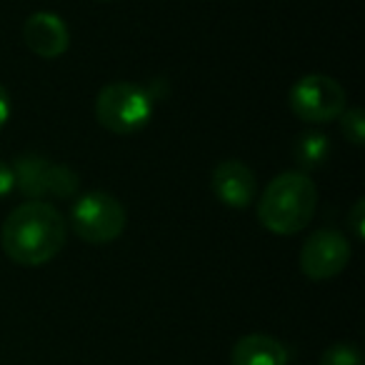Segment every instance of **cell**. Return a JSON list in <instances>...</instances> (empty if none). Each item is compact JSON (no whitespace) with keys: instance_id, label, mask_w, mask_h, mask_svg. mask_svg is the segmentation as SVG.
<instances>
[{"instance_id":"1","label":"cell","mask_w":365,"mask_h":365,"mask_svg":"<svg viewBox=\"0 0 365 365\" xmlns=\"http://www.w3.org/2000/svg\"><path fill=\"white\" fill-rule=\"evenodd\" d=\"M66 218L56 205L46 200H26L3 223L0 245L18 265L38 268L66 248Z\"/></svg>"},{"instance_id":"2","label":"cell","mask_w":365,"mask_h":365,"mask_svg":"<svg viewBox=\"0 0 365 365\" xmlns=\"http://www.w3.org/2000/svg\"><path fill=\"white\" fill-rule=\"evenodd\" d=\"M318 208V188L305 173H280L258 200V220L275 235L300 233Z\"/></svg>"},{"instance_id":"3","label":"cell","mask_w":365,"mask_h":365,"mask_svg":"<svg viewBox=\"0 0 365 365\" xmlns=\"http://www.w3.org/2000/svg\"><path fill=\"white\" fill-rule=\"evenodd\" d=\"M153 115V98L135 83H110L98 93L96 118L106 130L130 135L145 128Z\"/></svg>"},{"instance_id":"4","label":"cell","mask_w":365,"mask_h":365,"mask_svg":"<svg viewBox=\"0 0 365 365\" xmlns=\"http://www.w3.org/2000/svg\"><path fill=\"white\" fill-rule=\"evenodd\" d=\"M71 225L78 238H83L86 243L106 245L123 235L128 213L115 195L93 190L76 200L71 210Z\"/></svg>"},{"instance_id":"5","label":"cell","mask_w":365,"mask_h":365,"mask_svg":"<svg viewBox=\"0 0 365 365\" xmlns=\"http://www.w3.org/2000/svg\"><path fill=\"white\" fill-rule=\"evenodd\" d=\"M288 106L305 123H330L343 115L348 108V96L335 78L310 73L290 88Z\"/></svg>"},{"instance_id":"6","label":"cell","mask_w":365,"mask_h":365,"mask_svg":"<svg viewBox=\"0 0 365 365\" xmlns=\"http://www.w3.org/2000/svg\"><path fill=\"white\" fill-rule=\"evenodd\" d=\"M350 243L340 230H315L300 248V270L310 280H330L345 270Z\"/></svg>"},{"instance_id":"7","label":"cell","mask_w":365,"mask_h":365,"mask_svg":"<svg viewBox=\"0 0 365 365\" xmlns=\"http://www.w3.org/2000/svg\"><path fill=\"white\" fill-rule=\"evenodd\" d=\"M210 188L213 195L228 208H248L258 193V180L255 173L243 160H220L210 175Z\"/></svg>"},{"instance_id":"8","label":"cell","mask_w":365,"mask_h":365,"mask_svg":"<svg viewBox=\"0 0 365 365\" xmlns=\"http://www.w3.org/2000/svg\"><path fill=\"white\" fill-rule=\"evenodd\" d=\"M23 41H26L28 51H33L38 58L53 61V58H61L68 51L71 31L58 13L38 11L23 26Z\"/></svg>"},{"instance_id":"9","label":"cell","mask_w":365,"mask_h":365,"mask_svg":"<svg viewBox=\"0 0 365 365\" xmlns=\"http://www.w3.org/2000/svg\"><path fill=\"white\" fill-rule=\"evenodd\" d=\"M230 365H288V348L265 333H248L230 350Z\"/></svg>"},{"instance_id":"10","label":"cell","mask_w":365,"mask_h":365,"mask_svg":"<svg viewBox=\"0 0 365 365\" xmlns=\"http://www.w3.org/2000/svg\"><path fill=\"white\" fill-rule=\"evenodd\" d=\"M13 175H16V188L26 193L28 198L41 200L51 195V173L53 163L43 155H21L13 163Z\"/></svg>"},{"instance_id":"11","label":"cell","mask_w":365,"mask_h":365,"mask_svg":"<svg viewBox=\"0 0 365 365\" xmlns=\"http://www.w3.org/2000/svg\"><path fill=\"white\" fill-rule=\"evenodd\" d=\"M330 155V140L323 135V133H300L293 140V160L298 168L303 170H313V168H320Z\"/></svg>"},{"instance_id":"12","label":"cell","mask_w":365,"mask_h":365,"mask_svg":"<svg viewBox=\"0 0 365 365\" xmlns=\"http://www.w3.org/2000/svg\"><path fill=\"white\" fill-rule=\"evenodd\" d=\"M318 365H365V358L358 345L353 343H333L320 355Z\"/></svg>"},{"instance_id":"13","label":"cell","mask_w":365,"mask_h":365,"mask_svg":"<svg viewBox=\"0 0 365 365\" xmlns=\"http://www.w3.org/2000/svg\"><path fill=\"white\" fill-rule=\"evenodd\" d=\"M340 128H343V135L353 145H363L365 143V113L360 108H345L343 115H340Z\"/></svg>"},{"instance_id":"14","label":"cell","mask_w":365,"mask_h":365,"mask_svg":"<svg viewBox=\"0 0 365 365\" xmlns=\"http://www.w3.org/2000/svg\"><path fill=\"white\" fill-rule=\"evenodd\" d=\"M348 225H350V233H353L355 240H363L365 238V200L363 198L355 200V205L350 208Z\"/></svg>"},{"instance_id":"15","label":"cell","mask_w":365,"mask_h":365,"mask_svg":"<svg viewBox=\"0 0 365 365\" xmlns=\"http://www.w3.org/2000/svg\"><path fill=\"white\" fill-rule=\"evenodd\" d=\"M13 188H16V175H13L11 163L0 160V198L11 195Z\"/></svg>"},{"instance_id":"16","label":"cell","mask_w":365,"mask_h":365,"mask_svg":"<svg viewBox=\"0 0 365 365\" xmlns=\"http://www.w3.org/2000/svg\"><path fill=\"white\" fill-rule=\"evenodd\" d=\"M8 118H11V96H8L6 86H0V130L6 128Z\"/></svg>"},{"instance_id":"17","label":"cell","mask_w":365,"mask_h":365,"mask_svg":"<svg viewBox=\"0 0 365 365\" xmlns=\"http://www.w3.org/2000/svg\"><path fill=\"white\" fill-rule=\"evenodd\" d=\"M101 3H110V0H101Z\"/></svg>"}]
</instances>
